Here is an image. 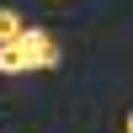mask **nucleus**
Wrapping results in <instances>:
<instances>
[{"instance_id": "nucleus-4", "label": "nucleus", "mask_w": 133, "mask_h": 133, "mask_svg": "<svg viewBox=\"0 0 133 133\" xmlns=\"http://www.w3.org/2000/svg\"><path fill=\"white\" fill-rule=\"evenodd\" d=\"M48 5H59V0H48Z\"/></svg>"}, {"instance_id": "nucleus-2", "label": "nucleus", "mask_w": 133, "mask_h": 133, "mask_svg": "<svg viewBox=\"0 0 133 133\" xmlns=\"http://www.w3.org/2000/svg\"><path fill=\"white\" fill-rule=\"evenodd\" d=\"M32 21L21 16V11H11V5H0V48H5V43H16L21 32H27Z\"/></svg>"}, {"instance_id": "nucleus-1", "label": "nucleus", "mask_w": 133, "mask_h": 133, "mask_svg": "<svg viewBox=\"0 0 133 133\" xmlns=\"http://www.w3.org/2000/svg\"><path fill=\"white\" fill-rule=\"evenodd\" d=\"M53 64H59V43H53V32H43V27H27L16 43H5V48H0V75L53 69Z\"/></svg>"}, {"instance_id": "nucleus-3", "label": "nucleus", "mask_w": 133, "mask_h": 133, "mask_svg": "<svg viewBox=\"0 0 133 133\" xmlns=\"http://www.w3.org/2000/svg\"><path fill=\"white\" fill-rule=\"evenodd\" d=\"M123 128H128V133H133V112H128V123H123Z\"/></svg>"}]
</instances>
